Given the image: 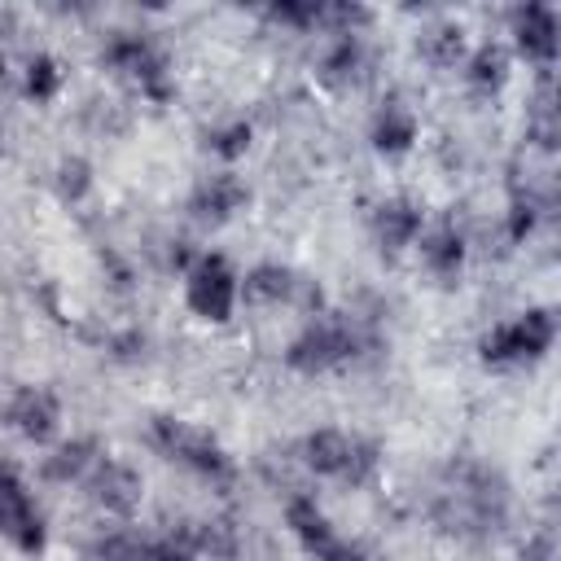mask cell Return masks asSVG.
Returning <instances> with one entry per match:
<instances>
[{
  "label": "cell",
  "instance_id": "obj_1",
  "mask_svg": "<svg viewBox=\"0 0 561 561\" xmlns=\"http://www.w3.org/2000/svg\"><path fill=\"white\" fill-rule=\"evenodd\" d=\"M557 333H561L557 307H526L513 320H500L478 337V359L486 368H522V364L543 359Z\"/></svg>",
  "mask_w": 561,
  "mask_h": 561
},
{
  "label": "cell",
  "instance_id": "obj_2",
  "mask_svg": "<svg viewBox=\"0 0 561 561\" xmlns=\"http://www.w3.org/2000/svg\"><path fill=\"white\" fill-rule=\"evenodd\" d=\"M298 460L316 478H333L342 486H364V482H373V473L381 465V447L373 438L346 434L337 425H320L298 443Z\"/></svg>",
  "mask_w": 561,
  "mask_h": 561
},
{
  "label": "cell",
  "instance_id": "obj_3",
  "mask_svg": "<svg viewBox=\"0 0 561 561\" xmlns=\"http://www.w3.org/2000/svg\"><path fill=\"white\" fill-rule=\"evenodd\" d=\"M149 443H153L167 460L184 465L188 473H197V478H206V482H215V486L232 482V473H237V465H232V456L224 451V443H219L210 430L193 425V421L153 416V421H149Z\"/></svg>",
  "mask_w": 561,
  "mask_h": 561
},
{
  "label": "cell",
  "instance_id": "obj_4",
  "mask_svg": "<svg viewBox=\"0 0 561 561\" xmlns=\"http://www.w3.org/2000/svg\"><path fill=\"white\" fill-rule=\"evenodd\" d=\"M359 346H364L359 324L337 320V316L324 311V316L307 320V324L294 333V342L285 346V364H289L294 373H302V377H320V373H333V368L351 364V359L359 355Z\"/></svg>",
  "mask_w": 561,
  "mask_h": 561
},
{
  "label": "cell",
  "instance_id": "obj_5",
  "mask_svg": "<svg viewBox=\"0 0 561 561\" xmlns=\"http://www.w3.org/2000/svg\"><path fill=\"white\" fill-rule=\"evenodd\" d=\"M101 66L131 79L145 101H171V92H175L171 61L145 31H110L101 44Z\"/></svg>",
  "mask_w": 561,
  "mask_h": 561
},
{
  "label": "cell",
  "instance_id": "obj_6",
  "mask_svg": "<svg viewBox=\"0 0 561 561\" xmlns=\"http://www.w3.org/2000/svg\"><path fill=\"white\" fill-rule=\"evenodd\" d=\"M241 302V276L215 250H202L197 263L184 272V307L206 324H228Z\"/></svg>",
  "mask_w": 561,
  "mask_h": 561
},
{
  "label": "cell",
  "instance_id": "obj_7",
  "mask_svg": "<svg viewBox=\"0 0 561 561\" xmlns=\"http://www.w3.org/2000/svg\"><path fill=\"white\" fill-rule=\"evenodd\" d=\"M0 530L9 539L13 552L22 557H39L48 548V517L35 500V491L26 486V478L18 473V465L4 469V486H0Z\"/></svg>",
  "mask_w": 561,
  "mask_h": 561
},
{
  "label": "cell",
  "instance_id": "obj_8",
  "mask_svg": "<svg viewBox=\"0 0 561 561\" xmlns=\"http://www.w3.org/2000/svg\"><path fill=\"white\" fill-rule=\"evenodd\" d=\"M83 486V500L101 513V517H114V522H127L140 500H145V478L136 465L118 460V456H101L96 469L79 482Z\"/></svg>",
  "mask_w": 561,
  "mask_h": 561
},
{
  "label": "cell",
  "instance_id": "obj_9",
  "mask_svg": "<svg viewBox=\"0 0 561 561\" xmlns=\"http://www.w3.org/2000/svg\"><path fill=\"white\" fill-rule=\"evenodd\" d=\"M4 421H9V430L18 438H26L35 447H48L57 438V430H61V399H57L53 386H35V381L18 386L9 394V403H4Z\"/></svg>",
  "mask_w": 561,
  "mask_h": 561
},
{
  "label": "cell",
  "instance_id": "obj_10",
  "mask_svg": "<svg viewBox=\"0 0 561 561\" xmlns=\"http://www.w3.org/2000/svg\"><path fill=\"white\" fill-rule=\"evenodd\" d=\"M508 35L517 57H526L530 66L548 70L561 57V13L548 4H517L508 13Z\"/></svg>",
  "mask_w": 561,
  "mask_h": 561
},
{
  "label": "cell",
  "instance_id": "obj_11",
  "mask_svg": "<svg viewBox=\"0 0 561 561\" xmlns=\"http://www.w3.org/2000/svg\"><path fill=\"white\" fill-rule=\"evenodd\" d=\"M250 202V188L237 171H215V175H202L188 193V215L197 224H228L232 215H241Z\"/></svg>",
  "mask_w": 561,
  "mask_h": 561
},
{
  "label": "cell",
  "instance_id": "obj_12",
  "mask_svg": "<svg viewBox=\"0 0 561 561\" xmlns=\"http://www.w3.org/2000/svg\"><path fill=\"white\" fill-rule=\"evenodd\" d=\"M368 228H373V241L386 250V254H399L408 245L421 241L425 232V210L421 202L412 197H381L373 210H368Z\"/></svg>",
  "mask_w": 561,
  "mask_h": 561
},
{
  "label": "cell",
  "instance_id": "obj_13",
  "mask_svg": "<svg viewBox=\"0 0 561 561\" xmlns=\"http://www.w3.org/2000/svg\"><path fill=\"white\" fill-rule=\"evenodd\" d=\"M421 136V118L403 96H386L368 118V140L381 158H403Z\"/></svg>",
  "mask_w": 561,
  "mask_h": 561
},
{
  "label": "cell",
  "instance_id": "obj_14",
  "mask_svg": "<svg viewBox=\"0 0 561 561\" xmlns=\"http://www.w3.org/2000/svg\"><path fill=\"white\" fill-rule=\"evenodd\" d=\"M285 530L294 535V543L311 557V561H320L333 543H337V530H333V522H329V513L316 504V495H307V491H294L289 500H285Z\"/></svg>",
  "mask_w": 561,
  "mask_h": 561
},
{
  "label": "cell",
  "instance_id": "obj_15",
  "mask_svg": "<svg viewBox=\"0 0 561 561\" xmlns=\"http://www.w3.org/2000/svg\"><path fill=\"white\" fill-rule=\"evenodd\" d=\"M416 254H421V267L434 276V280H456L465 272V259H469V241L465 232L443 219V224H425L421 241H416Z\"/></svg>",
  "mask_w": 561,
  "mask_h": 561
},
{
  "label": "cell",
  "instance_id": "obj_16",
  "mask_svg": "<svg viewBox=\"0 0 561 561\" xmlns=\"http://www.w3.org/2000/svg\"><path fill=\"white\" fill-rule=\"evenodd\" d=\"M101 443L88 438V434H75V438H61L48 447V456H39V478L53 482V486H70V482H83L96 460H101Z\"/></svg>",
  "mask_w": 561,
  "mask_h": 561
},
{
  "label": "cell",
  "instance_id": "obj_17",
  "mask_svg": "<svg viewBox=\"0 0 561 561\" xmlns=\"http://www.w3.org/2000/svg\"><path fill=\"white\" fill-rule=\"evenodd\" d=\"M298 289H302V276L285 263H254L241 276V302H250V307H280V302L294 307Z\"/></svg>",
  "mask_w": 561,
  "mask_h": 561
},
{
  "label": "cell",
  "instance_id": "obj_18",
  "mask_svg": "<svg viewBox=\"0 0 561 561\" xmlns=\"http://www.w3.org/2000/svg\"><path fill=\"white\" fill-rule=\"evenodd\" d=\"M368 66V48L364 35H329L316 61V79L329 88H351Z\"/></svg>",
  "mask_w": 561,
  "mask_h": 561
},
{
  "label": "cell",
  "instance_id": "obj_19",
  "mask_svg": "<svg viewBox=\"0 0 561 561\" xmlns=\"http://www.w3.org/2000/svg\"><path fill=\"white\" fill-rule=\"evenodd\" d=\"M460 75H465V83H469L473 96H495L508 83V48L495 44V39L473 44L469 57H465V66H460Z\"/></svg>",
  "mask_w": 561,
  "mask_h": 561
},
{
  "label": "cell",
  "instance_id": "obj_20",
  "mask_svg": "<svg viewBox=\"0 0 561 561\" xmlns=\"http://www.w3.org/2000/svg\"><path fill=\"white\" fill-rule=\"evenodd\" d=\"M416 53H421L434 70H451V66H465V57H469V35H465L460 22H434V26L421 31Z\"/></svg>",
  "mask_w": 561,
  "mask_h": 561
},
{
  "label": "cell",
  "instance_id": "obj_21",
  "mask_svg": "<svg viewBox=\"0 0 561 561\" xmlns=\"http://www.w3.org/2000/svg\"><path fill=\"white\" fill-rule=\"evenodd\" d=\"M61 88H66L61 61H57L53 53L35 48V53L22 61V96H26L31 105H53V101L61 96Z\"/></svg>",
  "mask_w": 561,
  "mask_h": 561
},
{
  "label": "cell",
  "instance_id": "obj_22",
  "mask_svg": "<svg viewBox=\"0 0 561 561\" xmlns=\"http://www.w3.org/2000/svg\"><path fill=\"white\" fill-rule=\"evenodd\" d=\"M92 188H96V175H92V162H88V158L66 153V158L53 167V193H57V202L83 206V202L92 197Z\"/></svg>",
  "mask_w": 561,
  "mask_h": 561
},
{
  "label": "cell",
  "instance_id": "obj_23",
  "mask_svg": "<svg viewBox=\"0 0 561 561\" xmlns=\"http://www.w3.org/2000/svg\"><path fill=\"white\" fill-rule=\"evenodd\" d=\"M149 548H153V539L114 526V530H105V535H96L88 543L83 561H149Z\"/></svg>",
  "mask_w": 561,
  "mask_h": 561
},
{
  "label": "cell",
  "instance_id": "obj_24",
  "mask_svg": "<svg viewBox=\"0 0 561 561\" xmlns=\"http://www.w3.org/2000/svg\"><path fill=\"white\" fill-rule=\"evenodd\" d=\"M250 140H254V127L245 118H224V123H210L206 127V153H215L219 162H237L250 153Z\"/></svg>",
  "mask_w": 561,
  "mask_h": 561
},
{
  "label": "cell",
  "instance_id": "obj_25",
  "mask_svg": "<svg viewBox=\"0 0 561 561\" xmlns=\"http://www.w3.org/2000/svg\"><path fill=\"white\" fill-rule=\"evenodd\" d=\"M267 22L285 26V31H311V26H324V4H294V0H280V4H267L263 9Z\"/></svg>",
  "mask_w": 561,
  "mask_h": 561
},
{
  "label": "cell",
  "instance_id": "obj_26",
  "mask_svg": "<svg viewBox=\"0 0 561 561\" xmlns=\"http://www.w3.org/2000/svg\"><path fill=\"white\" fill-rule=\"evenodd\" d=\"M535 224H539V206H535L526 193H517V197L508 202V210H504V241H508V245H522V241L535 232Z\"/></svg>",
  "mask_w": 561,
  "mask_h": 561
},
{
  "label": "cell",
  "instance_id": "obj_27",
  "mask_svg": "<svg viewBox=\"0 0 561 561\" xmlns=\"http://www.w3.org/2000/svg\"><path fill=\"white\" fill-rule=\"evenodd\" d=\"M105 351L114 359H140L145 355V333L140 329H114V333H105Z\"/></svg>",
  "mask_w": 561,
  "mask_h": 561
},
{
  "label": "cell",
  "instance_id": "obj_28",
  "mask_svg": "<svg viewBox=\"0 0 561 561\" xmlns=\"http://www.w3.org/2000/svg\"><path fill=\"white\" fill-rule=\"evenodd\" d=\"M149 561H202V557H197L180 535H162V539H153Z\"/></svg>",
  "mask_w": 561,
  "mask_h": 561
},
{
  "label": "cell",
  "instance_id": "obj_29",
  "mask_svg": "<svg viewBox=\"0 0 561 561\" xmlns=\"http://www.w3.org/2000/svg\"><path fill=\"white\" fill-rule=\"evenodd\" d=\"M517 561H561V552H557V543H552L548 535H535V539L522 543Z\"/></svg>",
  "mask_w": 561,
  "mask_h": 561
},
{
  "label": "cell",
  "instance_id": "obj_30",
  "mask_svg": "<svg viewBox=\"0 0 561 561\" xmlns=\"http://www.w3.org/2000/svg\"><path fill=\"white\" fill-rule=\"evenodd\" d=\"M320 561H377L368 548H359V543H346V539H337Z\"/></svg>",
  "mask_w": 561,
  "mask_h": 561
},
{
  "label": "cell",
  "instance_id": "obj_31",
  "mask_svg": "<svg viewBox=\"0 0 561 561\" xmlns=\"http://www.w3.org/2000/svg\"><path fill=\"white\" fill-rule=\"evenodd\" d=\"M548 110L561 118V70H557V79H552V92H548Z\"/></svg>",
  "mask_w": 561,
  "mask_h": 561
}]
</instances>
